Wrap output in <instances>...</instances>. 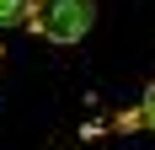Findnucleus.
I'll use <instances>...</instances> for the list:
<instances>
[{
  "instance_id": "nucleus-2",
  "label": "nucleus",
  "mask_w": 155,
  "mask_h": 150,
  "mask_svg": "<svg viewBox=\"0 0 155 150\" xmlns=\"http://www.w3.org/2000/svg\"><path fill=\"white\" fill-rule=\"evenodd\" d=\"M32 0H0V27H27Z\"/></svg>"
},
{
  "instance_id": "nucleus-1",
  "label": "nucleus",
  "mask_w": 155,
  "mask_h": 150,
  "mask_svg": "<svg viewBox=\"0 0 155 150\" xmlns=\"http://www.w3.org/2000/svg\"><path fill=\"white\" fill-rule=\"evenodd\" d=\"M27 27L48 43H80L96 27V0H32Z\"/></svg>"
},
{
  "instance_id": "nucleus-4",
  "label": "nucleus",
  "mask_w": 155,
  "mask_h": 150,
  "mask_svg": "<svg viewBox=\"0 0 155 150\" xmlns=\"http://www.w3.org/2000/svg\"><path fill=\"white\" fill-rule=\"evenodd\" d=\"M0 59H5V54H0Z\"/></svg>"
},
{
  "instance_id": "nucleus-3",
  "label": "nucleus",
  "mask_w": 155,
  "mask_h": 150,
  "mask_svg": "<svg viewBox=\"0 0 155 150\" xmlns=\"http://www.w3.org/2000/svg\"><path fill=\"white\" fill-rule=\"evenodd\" d=\"M134 118H139V129H155V80L144 86V97H139V107H134Z\"/></svg>"
}]
</instances>
